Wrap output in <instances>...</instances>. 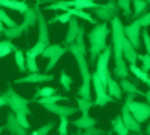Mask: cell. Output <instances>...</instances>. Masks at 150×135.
<instances>
[{
  "label": "cell",
  "instance_id": "24",
  "mask_svg": "<svg viewBox=\"0 0 150 135\" xmlns=\"http://www.w3.org/2000/svg\"><path fill=\"white\" fill-rule=\"evenodd\" d=\"M98 5H99V3L93 2V0H71V2H70V8H74V9L84 11V9H88V8L96 9V8H98Z\"/></svg>",
  "mask_w": 150,
  "mask_h": 135
},
{
  "label": "cell",
  "instance_id": "45",
  "mask_svg": "<svg viewBox=\"0 0 150 135\" xmlns=\"http://www.w3.org/2000/svg\"><path fill=\"white\" fill-rule=\"evenodd\" d=\"M47 47H45V45H42L40 42H37L36 45H34V48H31V50H28V51L33 54V56H34V58H37V56H40L42 54V51H43V50H45Z\"/></svg>",
  "mask_w": 150,
  "mask_h": 135
},
{
  "label": "cell",
  "instance_id": "12",
  "mask_svg": "<svg viewBox=\"0 0 150 135\" xmlns=\"http://www.w3.org/2000/svg\"><path fill=\"white\" fill-rule=\"evenodd\" d=\"M84 34H85V30L81 28L79 33H77V36H76V39H74V42L70 44L68 47H65L67 51L71 53L74 58H77V56H84L85 58V54H87V48H85V44H84Z\"/></svg>",
  "mask_w": 150,
  "mask_h": 135
},
{
  "label": "cell",
  "instance_id": "51",
  "mask_svg": "<svg viewBox=\"0 0 150 135\" xmlns=\"http://www.w3.org/2000/svg\"><path fill=\"white\" fill-rule=\"evenodd\" d=\"M3 129H5L3 126H0V135H2V132H3Z\"/></svg>",
  "mask_w": 150,
  "mask_h": 135
},
{
  "label": "cell",
  "instance_id": "41",
  "mask_svg": "<svg viewBox=\"0 0 150 135\" xmlns=\"http://www.w3.org/2000/svg\"><path fill=\"white\" fill-rule=\"evenodd\" d=\"M54 127V123L53 121H50L48 124H45V126H42L40 129H37V131H34V132H31L30 135H48L50 134V131Z\"/></svg>",
  "mask_w": 150,
  "mask_h": 135
},
{
  "label": "cell",
  "instance_id": "34",
  "mask_svg": "<svg viewBox=\"0 0 150 135\" xmlns=\"http://www.w3.org/2000/svg\"><path fill=\"white\" fill-rule=\"evenodd\" d=\"M76 103H77V110H81L82 115H87L88 110L93 107V101H87V99L77 98V96H76Z\"/></svg>",
  "mask_w": 150,
  "mask_h": 135
},
{
  "label": "cell",
  "instance_id": "36",
  "mask_svg": "<svg viewBox=\"0 0 150 135\" xmlns=\"http://www.w3.org/2000/svg\"><path fill=\"white\" fill-rule=\"evenodd\" d=\"M0 22H2V25H6V28H14L16 25H17V24H16V22L6 14V11L2 9V8H0Z\"/></svg>",
  "mask_w": 150,
  "mask_h": 135
},
{
  "label": "cell",
  "instance_id": "17",
  "mask_svg": "<svg viewBox=\"0 0 150 135\" xmlns=\"http://www.w3.org/2000/svg\"><path fill=\"white\" fill-rule=\"evenodd\" d=\"M5 129H8L11 135H26V131L19 124V121L16 120V115L13 112H9L6 116V126H5Z\"/></svg>",
  "mask_w": 150,
  "mask_h": 135
},
{
  "label": "cell",
  "instance_id": "25",
  "mask_svg": "<svg viewBox=\"0 0 150 135\" xmlns=\"http://www.w3.org/2000/svg\"><path fill=\"white\" fill-rule=\"evenodd\" d=\"M70 96H62V95H51V96H45V98H39L36 99L37 104L40 106H45V104H57L59 101H68Z\"/></svg>",
  "mask_w": 150,
  "mask_h": 135
},
{
  "label": "cell",
  "instance_id": "13",
  "mask_svg": "<svg viewBox=\"0 0 150 135\" xmlns=\"http://www.w3.org/2000/svg\"><path fill=\"white\" fill-rule=\"evenodd\" d=\"M53 79H54V76L51 73H45V75H42V73H30L25 78L16 79L14 82L16 84H39V82H47V81H53Z\"/></svg>",
  "mask_w": 150,
  "mask_h": 135
},
{
  "label": "cell",
  "instance_id": "16",
  "mask_svg": "<svg viewBox=\"0 0 150 135\" xmlns=\"http://www.w3.org/2000/svg\"><path fill=\"white\" fill-rule=\"evenodd\" d=\"M138 54H139V53H138L136 50L132 47V44L124 37V41H122V59L125 61V64L129 62L130 65H136Z\"/></svg>",
  "mask_w": 150,
  "mask_h": 135
},
{
  "label": "cell",
  "instance_id": "19",
  "mask_svg": "<svg viewBox=\"0 0 150 135\" xmlns=\"http://www.w3.org/2000/svg\"><path fill=\"white\" fill-rule=\"evenodd\" d=\"M2 6L25 14V11L30 8V5L26 2H20V0H0V8H2Z\"/></svg>",
  "mask_w": 150,
  "mask_h": 135
},
{
  "label": "cell",
  "instance_id": "44",
  "mask_svg": "<svg viewBox=\"0 0 150 135\" xmlns=\"http://www.w3.org/2000/svg\"><path fill=\"white\" fill-rule=\"evenodd\" d=\"M67 129H68V118H60V123H59V129H57V134L59 135H67Z\"/></svg>",
  "mask_w": 150,
  "mask_h": 135
},
{
  "label": "cell",
  "instance_id": "14",
  "mask_svg": "<svg viewBox=\"0 0 150 135\" xmlns=\"http://www.w3.org/2000/svg\"><path fill=\"white\" fill-rule=\"evenodd\" d=\"M121 118H122V123H124V126L127 127V131H132L135 134H139L141 132V124H138V123L133 120V116L130 114L129 110V106H127L124 103V106H122V114H121Z\"/></svg>",
  "mask_w": 150,
  "mask_h": 135
},
{
  "label": "cell",
  "instance_id": "53",
  "mask_svg": "<svg viewBox=\"0 0 150 135\" xmlns=\"http://www.w3.org/2000/svg\"><path fill=\"white\" fill-rule=\"evenodd\" d=\"M74 135H81V131H79V132H77V134H74Z\"/></svg>",
  "mask_w": 150,
  "mask_h": 135
},
{
  "label": "cell",
  "instance_id": "31",
  "mask_svg": "<svg viewBox=\"0 0 150 135\" xmlns=\"http://www.w3.org/2000/svg\"><path fill=\"white\" fill-rule=\"evenodd\" d=\"M14 56H16V64L17 69L22 73H26V67H25V53L19 48H14Z\"/></svg>",
  "mask_w": 150,
  "mask_h": 135
},
{
  "label": "cell",
  "instance_id": "6",
  "mask_svg": "<svg viewBox=\"0 0 150 135\" xmlns=\"http://www.w3.org/2000/svg\"><path fill=\"white\" fill-rule=\"evenodd\" d=\"M110 56H112V47H107L104 51L99 54V58L96 59V76L99 78V81L102 82V86L107 89V81L108 78L112 76L108 71V61H110Z\"/></svg>",
  "mask_w": 150,
  "mask_h": 135
},
{
  "label": "cell",
  "instance_id": "9",
  "mask_svg": "<svg viewBox=\"0 0 150 135\" xmlns=\"http://www.w3.org/2000/svg\"><path fill=\"white\" fill-rule=\"evenodd\" d=\"M91 84H93V89H94V95H96V98L93 101V106H98V107H104L107 103H113V98L108 96L107 93V89L102 86V82L99 81V78L96 76V73H93L91 75Z\"/></svg>",
  "mask_w": 150,
  "mask_h": 135
},
{
  "label": "cell",
  "instance_id": "11",
  "mask_svg": "<svg viewBox=\"0 0 150 135\" xmlns=\"http://www.w3.org/2000/svg\"><path fill=\"white\" fill-rule=\"evenodd\" d=\"M36 16H37V25H39V41L42 45L48 47L50 45V36H48V24H47V19L43 17L42 14V9L39 8V3H36Z\"/></svg>",
  "mask_w": 150,
  "mask_h": 135
},
{
  "label": "cell",
  "instance_id": "47",
  "mask_svg": "<svg viewBox=\"0 0 150 135\" xmlns=\"http://www.w3.org/2000/svg\"><path fill=\"white\" fill-rule=\"evenodd\" d=\"M16 115V114H14ZM16 120L19 121V124L22 126L26 131V129H30V121L26 120V115H22V114H19V115H16Z\"/></svg>",
  "mask_w": 150,
  "mask_h": 135
},
{
  "label": "cell",
  "instance_id": "21",
  "mask_svg": "<svg viewBox=\"0 0 150 135\" xmlns=\"http://www.w3.org/2000/svg\"><path fill=\"white\" fill-rule=\"evenodd\" d=\"M119 87H121L122 92H125V93H132V95H142V96H146V98H147V101L150 99V93H149V92H147V93L141 92V90L138 89L133 82H130L129 79H121Z\"/></svg>",
  "mask_w": 150,
  "mask_h": 135
},
{
  "label": "cell",
  "instance_id": "5",
  "mask_svg": "<svg viewBox=\"0 0 150 135\" xmlns=\"http://www.w3.org/2000/svg\"><path fill=\"white\" fill-rule=\"evenodd\" d=\"M125 104L129 106V110H130V114L133 116V120H135L138 124H141V123L149 120V116H150V106L147 103H138V101H135V95L127 93Z\"/></svg>",
  "mask_w": 150,
  "mask_h": 135
},
{
  "label": "cell",
  "instance_id": "49",
  "mask_svg": "<svg viewBox=\"0 0 150 135\" xmlns=\"http://www.w3.org/2000/svg\"><path fill=\"white\" fill-rule=\"evenodd\" d=\"M3 106H6V103H5V98L0 95V107H3Z\"/></svg>",
  "mask_w": 150,
  "mask_h": 135
},
{
  "label": "cell",
  "instance_id": "8",
  "mask_svg": "<svg viewBox=\"0 0 150 135\" xmlns=\"http://www.w3.org/2000/svg\"><path fill=\"white\" fill-rule=\"evenodd\" d=\"M91 11L99 20H102V24H105V22H112L115 17H118L119 8H118V5H116L115 0H110L107 3L98 5V8L91 9Z\"/></svg>",
  "mask_w": 150,
  "mask_h": 135
},
{
  "label": "cell",
  "instance_id": "2",
  "mask_svg": "<svg viewBox=\"0 0 150 135\" xmlns=\"http://www.w3.org/2000/svg\"><path fill=\"white\" fill-rule=\"evenodd\" d=\"M108 33H110V28L107 24H98L88 33V41H90V62L93 65L96 64V59L99 58V54L108 47L107 45Z\"/></svg>",
  "mask_w": 150,
  "mask_h": 135
},
{
  "label": "cell",
  "instance_id": "20",
  "mask_svg": "<svg viewBox=\"0 0 150 135\" xmlns=\"http://www.w3.org/2000/svg\"><path fill=\"white\" fill-rule=\"evenodd\" d=\"M73 123V126H76L79 131L82 132V131H85V129H90V127H94L96 126V123H98V120L96 118H93V116H90V115H82L81 118H77V120H74V121H71Z\"/></svg>",
  "mask_w": 150,
  "mask_h": 135
},
{
  "label": "cell",
  "instance_id": "37",
  "mask_svg": "<svg viewBox=\"0 0 150 135\" xmlns=\"http://www.w3.org/2000/svg\"><path fill=\"white\" fill-rule=\"evenodd\" d=\"M60 84H62V87L65 92H70L71 90V86H73V78L68 76L65 71L60 73Z\"/></svg>",
  "mask_w": 150,
  "mask_h": 135
},
{
  "label": "cell",
  "instance_id": "46",
  "mask_svg": "<svg viewBox=\"0 0 150 135\" xmlns=\"http://www.w3.org/2000/svg\"><path fill=\"white\" fill-rule=\"evenodd\" d=\"M135 20H138V24L141 25V28H146L149 26V24H150V14L149 13H146V14H142L141 17H138V19H135Z\"/></svg>",
  "mask_w": 150,
  "mask_h": 135
},
{
  "label": "cell",
  "instance_id": "29",
  "mask_svg": "<svg viewBox=\"0 0 150 135\" xmlns=\"http://www.w3.org/2000/svg\"><path fill=\"white\" fill-rule=\"evenodd\" d=\"M23 24L30 26H34L37 24V16H36V9L34 8H28L23 14Z\"/></svg>",
  "mask_w": 150,
  "mask_h": 135
},
{
  "label": "cell",
  "instance_id": "10",
  "mask_svg": "<svg viewBox=\"0 0 150 135\" xmlns=\"http://www.w3.org/2000/svg\"><path fill=\"white\" fill-rule=\"evenodd\" d=\"M124 37L132 44L136 51L141 48V25L138 24V20H133V24L124 26Z\"/></svg>",
  "mask_w": 150,
  "mask_h": 135
},
{
  "label": "cell",
  "instance_id": "22",
  "mask_svg": "<svg viewBox=\"0 0 150 135\" xmlns=\"http://www.w3.org/2000/svg\"><path fill=\"white\" fill-rule=\"evenodd\" d=\"M26 30H28V25H25L23 22H22L20 25H16L14 28H5L3 34L8 37V41H13V39L22 36V33H25Z\"/></svg>",
  "mask_w": 150,
  "mask_h": 135
},
{
  "label": "cell",
  "instance_id": "7",
  "mask_svg": "<svg viewBox=\"0 0 150 135\" xmlns=\"http://www.w3.org/2000/svg\"><path fill=\"white\" fill-rule=\"evenodd\" d=\"M67 53V48L62 47L59 44H53V45H48V47L42 51V58L43 59H48V64L45 67V71H51L54 69V65L57 64V61L62 58V56Z\"/></svg>",
  "mask_w": 150,
  "mask_h": 135
},
{
  "label": "cell",
  "instance_id": "23",
  "mask_svg": "<svg viewBox=\"0 0 150 135\" xmlns=\"http://www.w3.org/2000/svg\"><path fill=\"white\" fill-rule=\"evenodd\" d=\"M107 89H108V92H107L108 96H112L115 101L122 98V90H121V87H119V84L116 82L112 76H110L108 81H107Z\"/></svg>",
  "mask_w": 150,
  "mask_h": 135
},
{
  "label": "cell",
  "instance_id": "40",
  "mask_svg": "<svg viewBox=\"0 0 150 135\" xmlns=\"http://www.w3.org/2000/svg\"><path fill=\"white\" fill-rule=\"evenodd\" d=\"M116 5H118V8L122 9V13H124L125 17H130L132 16V2H129V0H121V2H116Z\"/></svg>",
  "mask_w": 150,
  "mask_h": 135
},
{
  "label": "cell",
  "instance_id": "38",
  "mask_svg": "<svg viewBox=\"0 0 150 135\" xmlns=\"http://www.w3.org/2000/svg\"><path fill=\"white\" fill-rule=\"evenodd\" d=\"M70 8V2H56L53 5H48L45 9L48 11H67Z\"/></svg>",
  "mask_w": 150,
  "mask_h": 135
},
{
  "label": "cell",
  "instance_id": "32",
  "mask_svg": "<svg viewBox=\"0 0 150 135\" xmlns=\"http://www.w3.org/2000/svg\"><path fill=\"white\" fill-rule=\"evenodd\" d=\"M133 73L138 79H141L142 82H146V84H150V78H149V73H144L139 67H136V65H129V73Z\"/></svg>",
  "mask_w": 150,
  "mask_h": 135
},
{
  "label": "cell",
  "instance_id": "54",
  "mask_svg": "<svg viewBox=\"0 0 150 135\" xmlns=\"http://www.w3.org/2000/svg\"><path fill=\"white\" fill-rule=\"evenodd\" d=\"M9 135H11V134H9Z\"/></svg>",
  "mask_w": 150,
  "mask_h": 135
},
{
  "label": "cell",
  "instance_id": "27",
  "mask_svg": "<svg viewBox=\"0 0 150 135\" xmlns=\"http://www.w3.org/2000/svg\"><path fill=\"white\" fill-rule=\"evenodd\" d=\"M25 67L28 73H39V67L36 64V58L30 51L25 53Z\"/></svg>",
  "mask_w": 150,
  "mask_h": 135
},
{
  "label": "cell",
  "instance_id": "28",
  "mask_svg": "<svg viewBox=\"0 0 150 135\" xmlns=\"http://www.w3.org/2000/svg\"><path fill=\"white\" fill-rule=\"evenodd\" d=\"M112 127H113V131L118 134V135H129V131H127V127L124 126V123H122L121 115H118L112 121Z\"/></svg>",
  "mask_w": 150,
  "mask_h": 135
},
{
  "label": "cell",
  "instance_id": "18",
  "mask_svg": "<svg viewBox=\"0 0 150 135\" xmlns=\"http://www.w3.org/2000/svg\"><path fill=\"white\" fill-rule=\"evenodd\" d=\"M79 30H81V26H79V24H77V19L71 17L70 22H68V31H67V36L64 39V45L73 44L76 36H77V33H79ZM64 45H62V47H64Z\"/></svg>",
  "mask_w": 150,
  "mask_h": 135
},
{
  "label": "cell",
  "instance_id": "33",
  "mask_svg": "<svg viewBox=\"0 0 150 135\" xmlns=\"http://www.w3.org/2000/svg\"><path fill=\"white\" fill-rule=\"evenodd\" d=\"M16 48V45L11 42V41H0V58H5V56H8L9 53H13Z\"/></svg>",
  "mask_w": 150,
  "mask_h": 135
},
{
  "label": "cell",
  "instance_id": "3",
  "mask_svg": "<svg viewBox=\"0 0 150 135\" xmlns=\"http://www.w3.org/2000/svg\"><path fill=\"white\" fill-rule=\"evenodd\" d=\"M2 96L5 98V103H6V106H9L11 107V112L16 115H26L28 116L31 114V110L28 109V104L31 103V99H26V98H22L19 93L14 92L13 87H8L6 92H5Z\"/></svg>",
  "mask_w": 150,
  "mask_h": 135
},
{
  "label": "cell",
  "instance_id": "4",
  "mask_svg": "<svg viewBox=\"0 0 150 135\" xmlns=\"http://www.w3.org/2000/svg\"><path fill=\"white\" fill-rule=\"evenodd\" d=\"M77 67L81 71V78H82V86L77 90V98L91 101V73L88 70V62L84 56H77Z\"/></svg>",
  "mask_w": 150,
  "mask_h": 135
},
{
  "label": "cell",
  "instance_id": "1",
  "mask_svg": "<svg viewBox=\"0 0 150 135\" xmlns=\"http://www.w3.org/2000/svg\"><path fill=\"white\" fill-rule=\"evenodd\" d=\"M112 39H113V48L112 51L115 53V76L119 79H127L129 78V65L125 64V61L122 59V41H124V25L119 17H115L112 20Z\"/></svg>",
  "mask_w": 150,
  "mask_h": 135
},
{
  "label": "cell",
  "instance_id": "30",
  "mask_svg": "<svg viewBox=\"0 0 150 135\" xmlns=\"http://www.w3.org/2000/svg\"><path fill=\"white\" fill-rule=\"evenodd\" d=\"M133 6H135V9H133V16H135V19H138V17H141V16L144 14L146 8L149 6V2L147 0H135V2H133Z\"/></svg>",
  "mask_w": 150,
  "mask_h": 135
},
{
  "label": "cell",
  "instance_id": "52",
  "mask_svg": "<svg viewBox=\"0 0 150 135\" xmlns=\"http://www.w3.org/2000/svg\"><path fill=\"white\" fill-rule=\"evenodd\" d=\"M129 135H141V134H129Z\"/></svg>",
  "mask_w": 150,
  "mask_h": 135
},
{
  "label": "cell",
  "instance_id": "39",
  "mask_svg": "<svg viewBox=\"0 0 150 135\" xmlns=\"http://www.w3.org/2000/svg\"><path fill=\"white\" fill-rule=\"evenodd\" d=\"M70 19H71V16L68 14V13H64V14H57V16H54V17H51L47 24H67V22H70Z\"/></svg>",
  "mask_w": 150,
  "mask_h": 135
},
{
  "label": "cell",
  "instance_id": "43",
  "mask_svg": "<svg viewBox=\"0 0 150 135\" xmlns=\"http://www.w3.org/2000/svg\"><path fill=\"white\" fill-rule=\"evenodd\" d=\"M81 135H110V132H105L98 127H90V129H85L84 132H81Z\"/></svg>",
  "mask_w": 150,
  "mask_h": 135
},
{
  "label": "cell",
  "instance_id": "50",
  "mask_svg": "<svg viewBox=\"0 0 150 135\" xmlns=\"http://www.w3.org/2000/svg\"><path fill=\"white\" fill-rule=\"evenodd\" d=\"M3 30H5V28H3V25H2V22H0V34L3 33Z\"/></svg>",
  "mask_w": 150,
  "mask_h": 135
},
{
  "label": "cell",
  "instance_id": "26",
  "mask_svg": "<svg viewBox=\"0 0 150 135\" xmlns=\"http://www.w3.org/2000/svg\"><path fill=\"white\" fill-rule=\"evenodd\" d=\"M65 13H68L71 17H79V19H84V20H87V22H90V24H96V22H94V19H93V16L91 14H88V13H85V11H81V9H67Z\"/></svg>",
  "mask_w": 150,
  "mask_h": 135
},
{
  "label": "cell",
  "instance_id": "48",
  "mask_svg": "<svg viewBox=\"0 0 150 135\" xmlns=\"http://www.w3.org/2000/svg\"><path fill=\"white\" fill-rule=\"evenodd\" d=\"M141 36H142V42H144V45H146V54H150V37H149V33L144 30L142 33H141Z\"/></svg>",
  "mask_w": 150,
  "mask_h": 135
},
{
  "label": "cell",
  "instance_id": "15",
  "mask_svg": "<svg viewBox=\"0 0 150 135\" xmlns=\"http://www.w3.org/2000/svg\"><path fill=\"white\" fill-rule=\"evenodd\" d=\"M48 112H51L54 115H59V118H68L71 115H74L77 109L76 107H70V106H60V104H45L43 106Z\"/></svg>",
  "mask_w": 150,
  "mask_h": 135
},
{
  "label": "cell",
  "instance_id": "42",
  "mask_svg": "<svg viewBox=\"0 0 150 135\" xmlns=\"http://www.w3.org/2000/svg\"><path fill=\"white\" fill-rule=\"evenodd\" d=\"M138 59H141L142 62V71L144 73H149L150 70V54H138Z\"/></svg>",
  "mask_w": 150,
  "mask_h": 135
},
{
  "label": "cell",
  "instance_id": "35",
  "mask_svg": "<svg viewBox=\"0 0 150 135\" xmlns=\"http://www.w3.org/2000/svg\"><path fill=\"white\" fill-rule=\"evenodd\" d=\"M51 95H56V89H53V87H42V89H37L36 96L31 99V103H33V101H36V99H39V98L51 96Z\"/></svg>",
  "mask_w": 150,
  "mask_h": 135
}]
</instances>
